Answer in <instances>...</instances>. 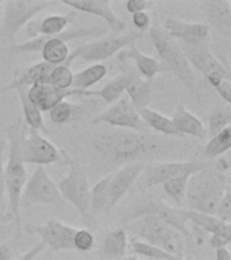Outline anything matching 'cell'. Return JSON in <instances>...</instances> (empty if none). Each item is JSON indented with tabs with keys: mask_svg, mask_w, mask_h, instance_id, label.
<instances>
[{
	"mask_svg": "<svg viewBox=\"0 0 231 260\" xmlns=\"http://www.w3.org/2000/svg\"><path fill=\"white\" fill-rule=\"evenodd\" d=\"M172 123L180 136H190L202 141L207 140V130L202 119L190 113L185 106L177 105L172 115Z\"/></svg>",
	"mask_w": 231,
	"mask_h": 260,
	"instance_id": "obj_24",
	"label": "cell"
},
{
	"mask_svg": "<svg viewBox=\"0 0 231 260\" xmlns=\"http://www.w3.org/2000/svg\"><path fill=\"white\" fill-rule=\"evenodd\" d=\"M70 166L68 175L58 183V191L65 202H69L77 210L81 219L87 225H92L93 217L91 214V186L88 172L84 166L77 164L69 158Z\"/></svg>",
	"mask_w": 231,
	"mask_h": 260,
	"instance_id": "obj_9",
	"label": "cell"
},
{
	"mask_svg": "<svg viewBox=\"0 0 231 260\" xmlns=\"http://www.w3.org/2000/svg\"><path fill=\"white\" fill-rule=\"evenodd\" d=\"M76 11H70L65 15H49L38 22H28L26 26V36L30 40H34L36 37H52L58 36L66 30L69 24L76 22Z\"/></svg>",
	"mask_w": 231,
	"mask_h": 260,
	"instance_id": "obj_22",
	"label": "cell"
},
{
	"mask_svg": "<svg viewBox=\"0 0 231 260\" xmlns=\"http://www.w3.org/2000/svg\"><path fill=\"white\" fill-rule=\"evenodd\" d=\"M216 92L220 95V98H223V101L226 102L227 105L231 103V81L230 80H224L222 81L220 84L216 87Z\"/></svg>",
	"mask_w": 231,
	"mask_h": 260,
	"instance_id": "obj_45",
	"label": "cell"
},
{
	"mask_svg": "<svg viewBox=\"0 0 231 260\" xmlns=\"http://www.w3.org/2000/svg\"><path fill=\"white\" fill-rule=\"evenodd\" d=\"M143 166H145L143 162H131L112 172L111 182H109L108 211L112 210L119 203V201L129 192L134 183L141 176Z\"/></svg>",
	"mask_w": 231,
	"mask_h": 260,
	"instance_id": "obj_21",
	"label": "cell"
},
{
	"mask_svg": "<svg viewBox=\"0 0 231 260\" xmlns=\"http://www.w3.org/2000/svg\"><path fill=\"white\" fill-rule=\"evenodd\" d=\"M109 31L108 27L91 26V27H77L65 30L58 36L44 37L40 36L34 40H28L22 44H14L8 48L10 54H28V53H41L44 62L50 65L64 64L68 60L69 50L68 41L83 40V38H101Z\"/></svg>",
	"mask_w": 231,
	"mask_h": 260,
	"instance_id": "obj_3",
	"label": "cell"
},
{
	"mask_svg": "<svg viewBox=\"0 0 231 260\" xmlns=\"http://www.w3.org/2000/svg\"><path fill=\"white\" fill-rule=\"evenodd\" d=\"M208 162L204 161H162L149 162L143 166L139 176V186L142 190H149L153 187L162 186L164 183L181 175H194L204 170Z\"/></svg>",
	"mask_w": 231,
	"mask_h": 260,
	"instance_id": "obj_13",
	"label": "cell"
},
{
	"mask_svg": "<svg viewBox=\"0 0 231 260\" xmlns=\"http://www.w3.org/2000/svg\"><path fill=\"white\" fill-rule=\"evenodd\" d=\"M139 117L143 121L147 130H153L156 133L164 134V136H173V137H181L177 133V130L174 129L172 119L168 118L164 114L158 113L156 110H151L149 107H143V109L138 110Z\"/></svg>",
	"mask_w": 231,
	"mask_h": 260,
	"instance_id": "obj_29",
	"label": "cell"
},
{
	"mask_svg": "<svg viewBox=\"0 0 231 260\" xmlns=\"http://www.w3.org/2000/svg\"><path fill=\"white\" fill-rule=\"evenodd\" d=\"M181 52L188 60L190 67H195L203 76L206 77L214 88H216L222 81L230 80V69L226 68L222 61H219L215 54L211 52L208 42L200 44H178Z\"/></svg>",
	"mask_w": 231,
	"mask_h": 260,
	"instance_id": "obj_11",
	"label": "cell"
},
{
	"mask_svg": "<svg viewBox=\"0 0 231 260\" xmlns=\"http://www.w3.org/2000/svg\"><path fill=\"white\" fill-rule=\"evenodd\" d=\"M230 186V175L210 164L188 180L184 203L186 210L215 215L219 201Z\"/></svg>",
	"mask_w": 231,
	"mask_h": 260,
	"instance_id": "obj_4",
	"label": "cell"
},
{
	"mask_svg": "<svg viewBox=\"0 0 231 260\" xmlns=\"http://www.w3.org/2000/svg\"><path fill=\"white\" fill-rule=\"evenodd\" d=\"M181 211L188 222H192L194 226L202 229L204 233L231 236V223L224 222V221L219 219L215 215L198 213V211L194 210H186V209H181Z\"/></svg>",
	"mask_w": 231,
	"mask_h": 260,
	"instance_id": "obj_27",
	"label": "cell"
},
{
	"mask_svg": "<svg viewBox=\"0 0 231 260\" xmlns=\"http://www.w3.org/2000/svg\"><path fill=\"white\" fill-rule=\"evenodd\" d=\"M53 0H8L3 3V19L0 22V44H15V37L20 28L27 26L34 16L45 10L58 6Z\"/></svg>",
	"mask_w": 231,
	"mask_h": 260,
	"instance_id": "obj_8",
	"label": "cell"
},
{
	"mask_svg": "<svg viewBox=\"0 0 231 260\" xmlns=\"http://www.w3.org/2000/svg\"><path fill=\"white\" fill-rule=\"evenodd\" d=\"M61 3L74 11H81L101 18L107 22L108 28L112 30L113 34H121L126 28L125 22H122L113 12L109 0H62Z\"/></svg>",
	"mask_w": 231,
	"mask_h": 260,
	"instance_id": "obj_20",
	"label": "cell"
},
{
	"mask_svg": "<svg viewBox=\"0 0 231 260\" xmlns=\"http://www.w3.org/2000/svg\"><path fill=\"white\" fill-rule=\"evenodd\" d=\"M161 26L170 38L178 41L180 44L194 45L208 42L210 40L211 31L207 23H190L177 18H166Z\"/></svg>",
	"mask_w": 231,
	"mask_h": 260,
	"instance_id": "obj_19",
	"label": "cell"
},
{
	"mask_svg": "<svg viewBox=\"0 0 231 260\" xmlns=\"http://www.w3.org/2000/svg\"><path fill=\"white\" fill-rule=\"evenodd\" d=\"M0 4H2V3H0Z\"/></svg>",
	"mask_w": 231,
	"mask_h": 260,
	"instance_id": "obj_54",
	"label": "cell"
},
{
	"mask_svg": "<svg viewBox=\"0 0 231 260\" xmlns=\"http://www.w3.org/2000/svg\"><path fill=\"white\" fill-rule=\"evenodd\" d=\"M107 72L108 69L101 62L89 65L80 72L73 73L72 88L79 89V91H88L91 87L103 80L107 76Z\"/></svg>",
	"mask_w": 231,
	"mask_h": 260,
	"instance_id": "obj_30",
	"label": "cell"
},
{
	"mask_svg": "<svg viewBox=\"0 0 231 260\" xmlns=\"http://www.w3.org/2000/svg\"><path fill=\"white\" fill-rule=\"evenodd\" d=\"M123 260H145L143 257H137V256H126L123 257Z\"/></svg>",
	"mask_w": 231,
	"mask_h": 260,
	"instance_id": "obj_50",
	"label": "cell"
},
{
	"mask_svg": "<svg viewBox=\"0 0 231 260\" xmlns=\"http://www.w3.org/2000/svg\"><path fill=\"white\" fill-rule=\"evenodd\" d=\"M111 176L112 174L105 175L91 188V214L93 218L97 215L108 213V192Z\"/></svg>",
	"mask_w": 231,
	"mask_h": 260,
	"instance_id": "obj_34",
	"label": "cell"
},
{
	"mask_svg": "<svg viewBox=\"0 0 231 260\" xmlns=\"http://www.w3.org/2000/svg\"><path fill=\"white\" fill-rule=\"evenodd\" d=\"M27 133V126L22 118L4 127V134L8 140V157L4 167V183L8 205L7 214L15 228V237L19 239L22 235V217H20V195L27 182V171L24 166L20 145Z\"/></svg>",
	"mask_w": 231,
	"mask_h": 260,
	"instance_id": "obj_2",
	"label": "cell"
},
{
	"mask_svg": "<svg viewBox=\"0 0 231 260\" xmlns=\"http://www.w3.org/2000/svg\"><path fill=\"white\" fill-rule=\"evenodd\" d=\"M45 245L42 243H38L36 245H34L32 248H30L26 253H23V255L20 256L19 259L16 260H34L36 257V256L40 255L41 252L45 251Z\"/></svg>",
	"mask_w": 231,
	"mask_h": 260,
	"instance_id": "obj_46",
	"label": "cell"
},
{
	"mask_svg": "<svg viewBox=\"0 0 231 260\" xmlns=\"http://www.w3.org/2000/svg\"><path fill=\"white\" fill-rule=\"evenodd\" d=\"M125 95L130 99V102L133 103V106L137 110L147 107L150 105V102L153 101L154 89L153 83L151 81L143 80L137 71H134L130 75V81L127 87H126Z\"/></svg>",
	"mask_w": 231,
	"mask_h": 260,
	"instance_id": "obj_26",
	"label": "cell"
},
{
	"mask_svg": "<svg viewBox=\"0 0 231 260\" xmlns=\"http://www.w3.org/2000/svg\"><path fill=\"white\" fill-rule=\"evenodd\" d=\"M150 260H154V259H150Z\"/></svg>",
	"mask_w": 231,
	"mask_h": 260,
	"instance_id": "obj_53",
	"label": "cell"
},
{
	"mask_svg": "<svg viewBox=\"0 0 231 260\" xmlns=\"http://www.w3.org/2000/svg\"><path fill=\"white\" fill-rule=\"evenodd\" d=\"M133 24L134 27L137 28V31L145 32L151 26V18L146 11L137 12V14H133Z\"/></svg>",
	"mask_w": 231,
	"mask_h": 260,
	"instance_id": "obj_42",
	"label": "cell"
},
{
	"mask_svg": "<svg viewBox=\"0 0 231 260\" xmlns=\"http://www.w3.org/2000/svg\"><path fill=\"white\" fill-rule=\"evenodd\" d=\"M121 64L122 72L107 81L104 87H101L99 91H93V98H101L105 103L108 105H113L115 102L119 101L126 92V87L130 81V75L133 72V68L130 67V64L126 62H119Z\"/></svg>",
	"mask_w": 231,
	"mask_h": 260,
	"instance_id": "obj_25",
	"label": "cell"
},
{
	"mask_svg": "<svg viewBox=\"0 0 231 260\" xmlns=\"http://www.w3.org/2000/svg\"><path fill=\"white\" fill-rule=\"evenodd\" d=\"M49 113V118L56 125H68L79 121L84 117L85 107L83 105H76L72 102L62 101L53 107Z\"/></svg>",
	"mask_w": 231,
	"mask_h": 260,
	"instance_id": "obj_31",
	"label": "cell"
},
{
	"mask_svg": "<svg viewBox=\"0 0 231 260\" xmlns=\"http://www.w3.org/2000/svg\"><path fill=\"white\" fill-rule=\"evenodd\" d=\"M126 10L133 15V14H137V12H143L147 11V8L151 7V2H147V0H129L126 2Z\"/></svg>",
	"mask_w": 231,
	"mask_h": 260,
	"instance_id": "obj_43",
	"label": "cell"
},
{
	"mask_svg": "<svg viewBox=\"0 0 231 260\" xmlns=\"http://www.w3.org/2000/svg\"><path fill=\"white\" fill-rule=\"evenodd\" d=\"M215 256H216V260H231V253L228 251V248H223V249L215 251Z\"/></svg>",
	"mask_w": 231,
	"mask_h": 260,
	"instance_id": "obj_48",
	"label": "cell"
},
{
	"mask_svg": "<svg viewBox=\"0 0 231 260\" xmlns=\"http://www.w3.org/2000/svg\"><path fill=\"white\" fill-rule=\"evenodd\" d=\"M22 158L24 164H34L36 167H45L60 161H69L64 150L58 149L53 142L45 138L38 130L28 129L20 145Z\"/></svg>",
	"mask_w": 231,
	"mask_h": 260,
	"instance_id": "obj_14",
	"label": "cell"
},
{
	"mask_svg": "<svg viewBox=\"0 0 231 260\" xmlns=\"http://www.w3.org/2000/svg\"><path fill=\"white\" fill-rule=\"evenodd\" d=\"M65 260H79V259H76V257H69V259H65Z\"/></svg>",
	"mask_w": 231,
	"mask_h": 260,
	"instance_id": "obj_51",
	"label": "cell"
},
{
	"mask_svg": "<svg viewBox=\"0 0 231 260\" xmlns=\"http://www.w3.org/2000/svg\"><path fill=\"white\" fill-rule=\"evenodd\" d=\"M3 52V48H2V45H0V53Z\"/></svg>",
	"mask_w": 231,
	"mask_h": 260,
	"instance_id": "obj_52",
	"label": "cell"
},
{
	"mask_svg": "<svg viewBox=\"0 0 231 260\" xmlns=\"http://www.w3.org/2000/svg\"><path fill=\"white\" fill-rule=\"evenodd\" d=\"M215 217H218L219 219H222L224 222L230 223L231 219V188L230 186L227 187L224 194H223L222 199L219 201L216 211H215Z\"/></svg>",
	"mask_w": 231,
	"mask_h": 260,
	"instance_id": "obj_40",
	"label": "cell"
},
{
	"mask_svg": "<svg viewBox=\"0 0 231 260\" xmlns=\"http://www.w3.org/2000/svg\"><path fill=\"white\" fill-rule=\"evenodd\" d=\"M4 152H6V142L0 140V211L6 213V183H4Z\"/></svg>",
	"mask_w": 231,
	"mask_h": 260,
	"instance_id": "obj_41",
	"label": "cell"
},
{
	"mask_svg": "<svg viewBox=\"0 0 231 260\" xmlns=\"http://www.w3.org/2000/svg\"><path fill=\"white\" fill-rule=\"evenodd\" d=\"M142 217H156L168 225L176 229L184 237L189 236V231L186 226V218L182 214L180 207H172L166 205L162 199L153 195H143L135 202L131 203L121 214L119 223L126 226L127 223L133 222Z\"/></svg>",
	"mask_w": 231,
	"mask_h": 260,
	"instance_id": "obj_7",
	"label": "cell"
},
{
	"mask_svg": "<svg viewBox=\"0 0 231 260\" xmlns=\"http://www.w3.org/2000/svg\"><path fill=\"white\" fill-rule=\"evenodd\" d=\"M231 122V110L230 106L226 107H216L210 113L207 118V137L215 136L223 129H226L230 126Z\"/></svg>",
	"mask_w": 231,
	"mask_h": 260,
	"instance_id": "obj_37",
	"label": "cell"
},
{
	"mask_svg": "<svg viewBox=\"0 0 231 260\" xmlns=\"http://www.w3.org/2000/svg\"><path fill=\"white\" fill-rule=\"evenodd\" d=\"M211 248L218 251V249H223L227 248L231 243V236L227 235H211L210 240H208Z\"/></svg>",
	"mask_w": 231,
	"mask_h": 260,
	"instance_id": "obj_44",
	"label": "cell"
},
{
	"mask_svg": "<svg viewBox=\"0 0 231 260\" xmlns=\"http://www.w3.org/2000/svg\"><path fill=\"white\" fill-rule=\"evenodd\" d=\"M0 260H15V252L8 244L0 243Z\"/></svg>",
	"mask_w": 231,
	"mask_h": 260,
	"instance_id": "obj_47",
	"label": "cell"
},
{
	"mask_svg": "<svg viewBox=\"0 0 231 260\" xmlns=\"http://www.w3.org/2000/svg\"><path fill=\"white\" fill-rule=\"evenodd\" d=\"M95 245V237L87 229H76L73 236V249L80 252H89Z\"/></svg>",
	"mask_w": 231,
	"mask_h": 260,
	"instance_id": "obj_39",
	"label": "cell"
},
{
	"mask_svg": "<svg viewBox=\"0 0 231 260\" xmlns=\"http://www.w3.org/2000/svg\"><path fill=\"white\" fill-rule=\"evenodd\" d=\"M231 148V126L223 129L218 134H215L207 141L204 146V157L208 160H215L224 154Z\"/></svg>",
	"mask_w": 231,
	"mask_h": 260,
	"instance_id": "obj_35",
	"label": "cell"
},
{
	"mask_svg": "<svg viewBox=\"0 0 231 260\" xmlns=\"http://www.w3.org/2000/svg\"><path fill=\"white\" fill-rule=\"evenodd\" d=\"M8 236V226L7 223L0 222V243H4V240Z\"/></svg>",
	"mask_w": 231,
	"mask_h": 260,
	"instance_id": "obj_49",
	"label": "cell"
},
{
	"mask_svg": "<svg viewBox=\"0 0 231 260\" xmlns=\"http://www.w3.org/2000/svg\"><path fill=\"white\" fill-rule=\"evenodd\" d=\"M127 232L125 228H117L108 232L101 241L100 253L105 260H123L127 251Z\"/></svg>",
	"mask_w": 231,
	"mask_h": 260,
	"instance_id": "obj_28",
	"label": "cell"
},
{
	"mask_svg": "<svg viewBox=\"0 0 231 260\" xmlns=\"http://www.w3.org/2000/svg\"><path fill=\"white\" fill-rule=\"evenodd\" d=\"M91 122L93 125L107 123L115 129L133 130V132H139V133L147 132V127L139 117L138 110L134 107L133 103L126 95H123L119 101L109 106L103 113L97 114Z\"/></svg>",
	"mask_w": 231,
	"mask_h": 260,
	"instance_id": "obj_15",
	"label": "cell"
},
{
	"mask_svg": "<svg viewBox=\"0 0 231 260\" xmlns=\"http://www.w3.org/2000/svg\"><path fill=\"white\" fill-rule=\"evenodd\" d=\"M36 205H48L56 209L65 205L57 184L49 176L46 168L41 166L36 167L27 179L20 195V209H30Z\"/></svg>",
	"mask_w": 231,
	"mask_h": 260,
	"instance_id": "obj_10",
	"label": "cell"
},
{
	"mask_svg": "<svg viewBox=\"0 0 231 260\" xmlns=\"http://www.w3.org/2000/svg\"><path fill=\"white\" fill-rule=\"evenodd\" d=\"M202 7L206 19L210 22L208 28H214L215 32L224 40L226 45L231 38V3L228 0H206L199 4Z\"/></svg>",
	"mask_w": 231,
	"mask_h": 260,
	"instance_id": "obj_18",
	"label": "cell"
},
{
	"mask_svg": "<svg viewBox=\"0 0 231 260\" xmlns=\"http://www.w3.org/2000/svg\"><path fill=\"white\" fill-rule=\"evenodd\" d=\"M89 150L93 170L103 178L121 167L161 154L164 145L149 134L112 127L97 133L91 140Z\"/></svg>",
	"mask_w": 231,
	"mask_h": 260,
	"instance_id": "obj_1",
	"label": "cell"
},
{
	"mask_svg": "<svg viewBox=\"0 0 231 260\" xmlns=\"http://www.w3.org/2000/svg\"><path fill=\"white\" fill-rule=\"evenodd\" d=\"M150 40L153 42L154 49L160 57V62L165 69V72H172L177 77L186 89L199 96L198 79L194 72V68L190 67L188 60L184 56V53L180 49L177 41L170 38L168 32L162 28L158 19L151 20V26L149 28Z\"/></svg>",
	"mask_w": 231,
	"mask_h": 260,
	"instance_id": "obj_5",
	"label": "cell"
},
{
	"mask_svg": "<svg viewBox=\"0 0 231 260\" xmlns=\"http://www.w3.org/2000/svg\"><path fill=\"white\" fill-rule=\"evenodd\" d=\"M22 231L41 237V243L52 251L60 252L73 249V236L76 233V228L65 225L58 219H50L42 225L26 223L22 226Z\"/></svg>",
	"mask_w": 231,
	"mask_h": 260,
	"instance_id": "obj_16",
	"label": "cell"
},
{
	"mask_svg": "<svg viewBox=\"0 0 231 260\" xmlns=\"http://www.w3.org/2000/svg\"><path fill=\"white\" fill-rule=\"evenodd\" d=\"M16 93H18V96H19L22 111H23V118H22V119L24 121L26 126H27L28 129L38 130L40 133L41 132L48 133V127L45 125L42 113H41V110L28 99L27 89H16Z\"/></svg>",
	"mask_w": 231,
	"mask_h": 260,
	"instance_id": "obj_32",
	"label": "cell"
},
{
	"mask_svg": "<svg viewBox=\"0 0 231 260\" xmlns=\"http://www.w3.org/2000/svg\"><path fill=\"white\" fill-rule=\"evenodd\" d=\"M130 247L133 249L135 255L141 256L143 259H154V260H186L185 257H178L174 256L169 252H165L160 249V248L151 247L149 244L143 243L141 240L138 239H131L130 240Z\"/></svg>",
	"mask_w": 231,
	"mask_h": 260,
	"instance_id": "obj_36",
	"label": "cell"
},
{
	"mask_svg": "<svg viewBox=\"0 0 231 260\" xmlns=\"http://www.w3.org/2000/svg\"><path fill=\"white\" fill-rule=\"evenodd\" d=\"M126 232L133 233L143 243L149 244L151 247L160 248L162 251L169 252L172 255L184 257V236L180 235L176 229L168 225L156 217H142L133 222L123 226Z\"/></svg>",
	"mask_w": 231,
	"mask_h": 260,
	"instance_id": "obj_6",
	"label": "cell"
},
{
	"mask_svg": "<svg viewBox=\"0 0 231 260\" xmlns=\"http://www.w3.org/2000/svg\"><path fill=\"white\" fill-rule=\"evenodd\" d=\"M28 99L41 110L44 111H50L60 102L66 101V98L70 96H81V98H93V91H79V89H58L54 88L49 84H34L30 88H27Z\"/></svg>",
	"mask_w": 231,
	"mask_h": 260,
	"instance_id": "obj_17",
	"label": "cell"
},
{
	"mask_svg": "<svg viewBox=\"0 0 231 260\" xmlns=\"http://www.w3.org/2000/svg\"><path fill=\"white\" fill-rule=\"evenodd\" d=\"M143 37V32L139 31H130V32H121V34H109L101 38L89 42V44L80 45L79 50V57L81 60L87 62H99V61L107 60L109 57L115 56L123 49L129 48L131 45L137 44L138 40H141Z\"/></svg>",
	"mask_w": 231,
	"mask_h": 260,
	"instance_id": "obj_12",
	"label": "cell"
},
{
	"mask_svg": "<svg viewBox=\"0 0 231 260\" xmlns=\"http://www.w3.org/2000/svg\"><path fill=\"white\" fill-rule=\"evenodd\" d=\"M118 61L119 62H126V61H133L137 68V73L143 79V80L151 81L158 73H164L165 69L161 65V62L156 60L154 57L146 56L137 48L134 44L129 48L123 49L118 53Z\"/></svg>",
	"mask_w": 231,
	"mask_h": 260,
	"instance_id": "obj_23",
	"label": "cell"
},
{
	"mask_svg": "<svg viewBox=\"0 0 231 260\" xmlns=\"http://www.w3.org/2000/svg\"><path fill=\"white\" fill-rule=\"evenodd\" d=\"M79 57V50L77 48L70 52L68 60L65 61L64 64L54 65L53 69L49 73L48 84L58 89H70L73 83V72L70 69V65L74 60Z\"/></svg>",
	"mask_w": 231,
	"mask_h": 260,
	"instance_id": "obj_33",
	"label": "cell"
},
{
	"mask_svg": "<svg viewBox=\"0 0 231 260\" xmlns=\"http://www.w3.org/2000/svg\"><path fill=\"white\" fill-rule=\"evenodd\" d=\"M192 176L190 174L181 175L177 178L172 179L169 182H166L162 184V190L172 201H173L177 206H182L184 199H185L186 186H188V180Z\"/></svg>",
	"mask_w": 231,
	"mask_h": 260,
	"instance_id": "obj_38",
	"label": "cell"
}]
</instances>
